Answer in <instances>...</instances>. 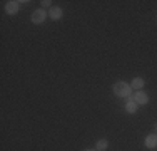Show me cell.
I'll use <instances>...</instances> for the list:
<instances>
[{"label":"cell","mask_w":157,"mask_h":151,"mask_svg":"<svg viewBox=\"0 0 157 151\" xmlns=\"http://www.w3.org/2000/svg\"><path fill=\"white\" fill-rule=\"evenodd\" d=\"M85 151H95V149H85Z\"/></svg>","instance_id":"11"},{"label":"cell","mask_w":157,"mask_h":151,"mask_svg":"<svg viewBox=\"0 0 157 151\" xmlns=\"http://www.w3.org/2000/svg\"><path fill=\"white\" fill-rule=\"evenodd\" d=\"M107 146H109V143H107L105 139H99L97 145H95V148H97V151H105Z\"/></svg>","instance_id":"9"},{"label":"cell","mask_w":157,"mask_h":151,"mask_svg":"<svg viewBox=\"0 0 157 151\" xmlns=\"http://www.w3.org/2000/svg\"><path fill=\"white\" fill-rule=\"evenodd\" d=\"M40 3H42L44 7H50V9H52V5H50L52 2H50V0H44V2H40Z\"/></svg>","instance_id":"10"},{"label":"cell","mask_w":157,"mask_h":151,"mask_svg":"<svg viewBox=\"0 0 157 151\" xmlns=\"http://www.w3.org/2000/svg\"><path fill=\"white\" fill-rule=\"evenodd\" d=\"M134 101H136L137 104H147L149 103V96L144 92V91H137V92L134 94Z\"/></svg>","instance_id":"3"},{"label":"cell","mask_w":157,"mask_h":151,"mask_svg":"<svg viewBox=\"0 0 157 151\" xmlns=\"http://www.w3.org/2000/svg\"><path fill=\"white\" fill-rule=\"evenodd\" d=\"M20 3H22V2H7V5H5V12H7V14H10V15L17 14V12H18V7H20Z\"/></svg>","instance_id":"4"},{"label":"cell","mask_w":157,"mask_h":151,"mask_svg":"<svg viewBox=\"0 0 157 151\" xmlns=\"http://www.w3.org/2000/svg\"><path fill=\"white\" fill-rule=\"evenodd\" d=\"M45 17H47L45 10L39 9V10H35V12L32 14V22H33V24H42V22L45 20Z\"/></svg>","instance_id":"2"},{"label":"cell","mask_w":157,"mask_h":151,"mask_svg":"<svg viewBox=\"0 0 157 151\" xmlns=\"http://www.w3.org/2000/svg\"><path fill=\"white\" fill-rule=\"evenodd\" d=\"M144 84H145V82H144V79H142V77H136V79L132 81V84H130V88L140 91L142 88H144Z\"/></svg>","instance_id":"7"},{"label":"cell","mask_w":157,"mask_h":151,"mask_svg":"<svg viewBox=\"0 0 157 151\" xmlns=\"http://www.w3.org/2000/svg\"><path fill=\"white\" fill-rule=\"evenodd\" d=\"M114 94L117 97H127L130 94V86L124 81H119L114 84Z\"/></svg>","instance_id":"1"},{"label":"cell","mask_w":157,"mask_h":151,"mask_svg":"<svg viewBox=\"0 0 157 151\" xmlns=\"http://www.w3.org/2000/svg\"><path fill=\"white\" fill-rule=\"evenodd\" d=\"M125 109H127V112H130V114H134V112L137 111V103L134 99H130L129 103L125 104Z\"/></svg>","instance_id":"8"},{"label":"cell","mask_w":157,"mask_h":151,"mask_svg":"<svg viewBox=\"0 0 157 151\" xmlns=\"http://www.w3.org/2000/svg\"><path fill=\"white\" fill-rule=\"evenodd\" d=\"M62 14H63V12H62L60 7H52L50 12H48V17H50L52 20H59V18L62 17Z\"/></svg>","instance_id":"5"},{"label":"cell","mask_w":157,"mask_h":151,"mask_svg":"<svg viewBox=\"0 0 157 151\" xmlns=\"http://www.w3.org/2000/svg\"><path fill=\"white\" fill-rule=\"evenodd\" d=\"M145 146L147 148H155L157 146V134H149L145 138Z\"/></svg>","instance_id":"6"}]
</instances>
